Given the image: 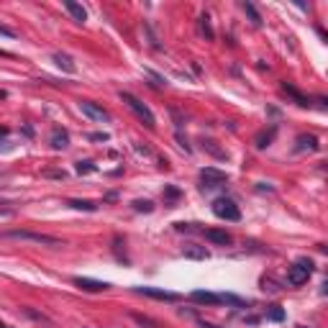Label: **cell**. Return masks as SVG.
I'll use <instances>...</instances> for the list:
<instances>
[{"mask_svg": "<svg viewBox=\"0 0 328 328\" xmlns=\"http://www.w3.org/2000/svg\"><path fill=\"white\" fill-rule=\"evenodd\" d=\"M0 328H8V325H6V323H0Z\"/></svg>", "mask_w": 328, "mask_h": 328, "instance_id": "1f68e13d", "label": "cell"}, {"mask_svg": "<svg viewBox=\"0 0 328 328\" xmlns=\"http://www.w3.org/2000/svg\"><path fill=\"white\" fill-rule=\"evenodd\" d=\"M67 205H72L75 210H87V213H95V210H98V205L90 203V200H69Z\"/></svg>", "mask_w": 328, "mask_h": 328, "instance_id": "d6986e66", "label": "cell"}, {"mask_svg": "<svg viewBox=\"0 0 328 328\" xmlns=\"http://www.w3.org/2000/svg\"><path fill=\"white\" fill-rule=\"evenodd\" d=\"M0 34H6V36H16V31H11L8 26H3V24H0Z\"/></svg>", "mask_w": 328, "mask_h": 328, "instance_id": "83f0119b", "label": "cell"}, {"mask_svg": "<svg viewBox=\"0 0 328 328\" xmlns=\"http://www.w3.org/2000/svg\"><path fill=\"white\" fill-rule=\"evenodd\" d=\"M200 182H203L200 185L203 190H216V188H223L228 182V175L221 172V170H216V167H205L200 172Z\"/></svg>", "mask_w": 328, "mask_h": 328, "instance_id": "5b68a950", "label": "cell"}, {"mask_svg": "<svg viewBox=\"0 0 328 328\" xmlns=\"http://www.w3.org/2000/svg\"><path fill=\"white\" fill-rule=\"evenodd\" d=\"M133 320H138L141 325H151V328H159V325H156L151 318H146V315H138V313H133Z\"/></svg>", "mask_w": 328, "mask_h": 328, "instance_id": "d4e9b609", "label": "cell"}, {"mask_svg": "<svg viewBox=\"0 0 328 328\" xmlns=\"http://www.w3.org/2000/svg\"><path fill=\"white\" fill-rule=\"evenodd\" d=\"M13 216V208L8 203H0V218H11Z\"/></svg>", "mask_w": 328, "mask_h": 328, "instance_id": "484cf974", "label": "cell"}, {"mask_svg": "<svg viewBox=\"0 0 328 328\" xmlns=\"http://www.w3.org/2000/svg\"><path fill=\"white\" fill-rule=\"evenodd\" d=\"M200 328H218V325H213V323H205V320H200Z\"/></svg>", "mask_w": 328, "mask_h": 328, "instance_id": "f546056e", "label": "cell"}, {"mask_svg": "<svg viewBox=\"0 0 328 328\" xmlns=\"http://www.w3.org/2000/svg\"><path fill=\"white\" fill-rule=\"evenodd\" d=\"M164 198H167V200H177L180 198V190L172 188V185H167V188H164Z\"/></svg>", "mask_w": 328, "mask_h": 328, "instance_id": "cb8c5ba5", "label": "cell"}, {"mask_svg": "<svg viewBox=\"0 0 328 328\" xmlns=\"http://www.w3.org/2000/svg\"><path fill=\"white\" fill-rule=\"evenodd\" d=\"M282 90H285L287 95H292L297 105H302V108H305V105H310V100H308V98H302V95H300V92H297V90H295L292 85H287V82H285V85H282Z\"/></svg>", "mask_w": 328, "mask_h": 328, "instance_id": "e0dca14e", "label": "cell"}, {"mask_svg": "<svg viewBox=\"0 0 328 328\" xmlns=\"http://www.w3.org/2000/svg\"><path fill=\"white\" fill-rule=\"evenodd\" d=\"M75 285H77L80 290H85V292H103V290H108V287H110L108 282L90 279V277H75Z\"/></svg>", "mask_w": 328, "mask_h": 328, "instance_id": "52a82bcc", "label": "cell"}, {"mask_svg": "<svg viewBox=\"0 0 328 328\" xmlns=\"http://www.w3.org/2000/svg\"><path fill=\"white\" fill-rule=\"evenodd\" d=\"M274 133H277V128H274V126H272L269 131L259 133V136H256V149H264V146H269V141L274 138Z\"/></svg>", "mask_w": 328, "mask_h": 328, "instance_id": "ac0fdd59", "label": "cell"}, {"mask_svg": "<svg viewBox=\"0 0 328 328\" xmlns=\"http://www.w3.org/2000/svg\"><path fill=\"white\" fill-rule=\"evenodd\" d=\"M98 167L92 161H77V175H90V172H95Z\"/></svg>", "mask_w": 328, "mask_h": 328, "instance_id": "603a6c76", "label": "cell"}, {"mask_svg": "<svg viewBox=\"0 0 328 328\" xmlns=\"http://www.w3.org/2000/svg\"><path fill=\"white\" fill-rule=\"evenodd\" d=\"M49 144H52V149H67L69 146V133L64 128L54 126L52 128V136H49Z\"/></svg>", "mask_w": 328, "mask_h": 328, "instance_id": "ba28073f", "label": "cell"}, {"mask_svg": "<svg viewBox=\"0 0 328 328\" xmlns=\"http://www.w3.org/2000/svg\"><path fill=\"white\" fill-rule=\"evenodd\" d=\"M182 254H185L188 259H208V251H205L203 246H195V244L185 246V249H182Z\"/></svg>", "mask_w": 328, "mask_h": 328, "instance_id": "2e32d148", "label": "cell"}, {"mask_svg": "<svg viewBox=\"0 0 328 328\" xmlns=\"http://www.w3.org/2000/svg\"><path fill=\"white\" fill-rule=\"evenodd\" d=\"M46 177H59V180H64V172H46Z\"/></svg>", "mask_w": 328, "mask_h": 328, "instance_id": "f1b7e54d", "label": "cell"}, {"mask_svg": "<svg viewBox=\"0 0 328 328\" xmlns=\"http://www.w3.org/2000/svg\"><path fill=\"white\" fill-rule=\"evenodd\" d=\"M205 239L216 246H228L231 244V233L228 231H221V228H208L205 231Z\"/></svg>", "mask_w": 328, "mask_h": 328, "instance_id": "8fae6325", "label": "cell"}, {"mask_svg": "<svg viewBox=\"0 0 328 328\" xmlns=\"http://www.w3.org/2000/svg\"><path fill=\"white\" fill-rule=\"evenodd\" d=\"M136 292H141V295H149V297H154V300H167V302H175V300H177V295H175V292H167V290H156V287H136Z\"/></svg>", "mask_w": 328, "mask_h": 328, "instance_id": "30bf717a", "label": "cell"}, {"mask_svg": "<svg viewBox=\"0 0 328 328\" xmlns=\"http://www.w3.org/2000/svg\"><path fill=\"white\" fill-rule=\"evenodd\" d=\"M295 151H297V154H300V151H318V138H315L313 133L297 136V138H295Z\"/></svg>", "mask_w": 328, "mask_h": 328, "instance_id": "9c48e42d", "label": "cell"}, {"mask_svg": "<svg viewBox=\"0 0 328 328\" xmlns=\"http://www.w3.org/2000/svg\"><path fill=\"white\" fill-rule=\"evenodd\" d=\"M213 216L221 218V221H239L241 218V210H239L236 200H231V198H216L213 200Z\"/></svg>", "mask_w": 328, "mask_h": 328, "instance_id": "3957f363", "label": "cell"}, {"mask_svg": "<svg viewBox=\"0 0 328 328\" xmlns=\"http://www.w3.org/2000/svg\"><path fill=\"white\" fill-rule=\"evenodd\" d=\"M310 274H313V262L310 259H300L287 269V282L292 287H300V285H305L310 279Z\"/></svg>", "mask_w": 328, "mask_h": 328, "instance_id": "277c9868", "label": "cell"}, {"mask_svg": "<svg viewBox=\"0 0 328 328\" xmlns=\"http://www.w3.org/2000/svg\"><path fill=\"white\" fill-rule=\"evenodd\" d=\"M80 110H82V115H87V118L95 121V123H108V121H110V113H108L105 108L90 103V100H82V103H80Z\"/></svg>", "mask_w": 328, "mask_h": 328, "instance_id": "8992f818", "label": "cell"}, {"mask_svg": "<svg viewBox=\"0 0 328 328\" xmlns=\"http://www.w3.org/2000/svg\"><path fill=\"white\" fill-rule=\"evenodd\" d=\"M90 138H92V141H108V133H92Z\"/></svg>", "mask_w": 328, "mask_h": 328, "instance_id": "4316f807", "label": "cell"}, {"mask_svg": "<svg viewBox=\"0 0 328 328\" xmlns=\"http://www.w3.org/2000/svg\"><path fill=\"white\" fill-rule=\"evenodd\" d=\"M190 300L193 302H203V305H218V292H208V290H195L190 292Z\"/></svg>", "mask_w": 328, "mask_h": 328, "instance_id": "7c38bea8", "label": "cell"}, {"mask_svg": "<svg viewBox=\"0 0 328 328\" xmlns=\"http://www.w3.org/2000/svg\"><path fill=\"white\" fill-rule=\"evenodd\" d=\"M198 24H200V31L205 34V39H208V41H213V39H216V34H213V29H210V18H208V16H200V18H198Z\"/></svg>", "mask_w": 328, "mask_h": 328, "instance_id": "ffe728a7", "label": "cell"}, {"mask_svg": "<svg viewBox=\"0 0 328 328\" xmlns=\"http://www.w3.org/2000/svg\"><path fill=\"white\" fill-rule=\"evenodd\" d=\"M0 239H18V241H34V244H44V246H64V241H59L57 236L49 233H34V231H3Z\"/></svg>", "mask_w": 328, "mask_h": 328, "instance_id": "6da1fadb", "label": "cell"}, {"mask_svg": "<svg viewBox=\"0 0 328 328\" xmlns=\"http://www.w3.org/2000/svg\"><path fill=\"white\" fill-rule=\"evenodd\" d=\"M64 8H67V13L77 21V24H85L87 21V13H85V8L80 6V3H75V0H64Z\"/></svg>", "mask_w": 328, "mask_h": 328, "instance_id": "4fadbf2b", "label": "cell"}, {"mask_svg": "<svg viewBox=\"0 0 328 328\" xmlns=\"http://www.w3.org/2000/svg\"><path fill=\"white\" fill-rule=\"evenodd\" d=\"M241 8H244V13L249 16V21H251V26H262V16H259V11L251 6V3H246V0H244V3H241Z\"/></svg>", "mask_w": 328, "mask_h": 328, "instance_id": "9a60e30c", "label": "cell"}, {"mask_svg": "<svg viewBox=\"0 0 328 328\" xmlns=\"http://www.w3.org/2000/svg\"><path fill=\"white\" fill-rule=\"evenodd\" d=\"M121 100H123V103H126V105H128V108H131V110H133V113L146 123V128H154V126H156V118H154L151 108H149L144 100H138V98H136V95H131V92H121Z\"/></svg>", "mask_w": 328, "mask_h": 328, "instance_id": "7a4b0ae2", "label": "cell"}, {"mask_svg": "<svg viewBox=\"0 0 328 328\" xmlns=\"http://www.w3.org/2000/svg\"><path fill=\"white\" fill-rule=\"evenodd\" d=\"M267 318H269V320H277V323H279V320H285V310H282L279 305H272V308L267 310Z\"/></svg>", "mask_w": 328, "mask_h": 328, "instance_id": "7402d4cb", "label": "cell"}, {"mask_svg": "<svg viewBox=\"0 0 328 328\" xmlns=\"http://www.w3.org/2000/svg\"><path fill=\"white\" fill-rule=\"evenodd\" d=\"M0 57H11V54H8V52H0Z\"/></svg>", "mask_w": 328, "mask_h": 328, "instance_id": "4dcf8cb0", "label": "cell"}, {"mask_svg": "<svg viewBox=\"0 0 328 328\" xmlns=\"http://www.w3.org/2000/svg\"><path fill=\"white\" fill-rule=\"evenodd\" d=\"M52 59H54V62H57V67H59V69H64V72H69V75H72V72H75V69H77V67H75V62H72V57H69V54H62V52H57V54H54V57H52Z\"/></svg>", "mask_w": 328, "mask_h": 328, "instance_id": "5bb4252c", "label": "cell"}, {"mask_svg": "<svg viewBox=\"0 0 328 328\" xmlns=\"http://www.w3.org/2000/svg\"><path fill=\"white\" fill-rule=\"evenodd\" d=\"M133 210L136 213H151L154 210V203L151 200H133Z\"/></svg>", "mask_w": 328, "mask_h": 328, "instance_id": "44dd1931", "label": "cell"}]
</instances>
